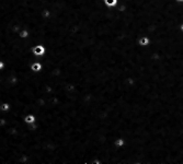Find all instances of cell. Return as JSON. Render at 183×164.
<instances>
[{"instance_id": "obj_11", "label": "cell", "mask_w": 183, "mask_h": 164, "mask_svg": "<svg viewBox=\"0 0 183 164\" xmlns=\"http://www.w3.org/2000/svg\"><path fill=\"white\" fill-rule=\"evenodd\" d=\"M175 2H178V3H183V0H175Z\"/></svg>"}, {"instance_id": "obj_2", "label": "cell", "mask_w": 183, "mask_h": 164, "mask_svg": "<svg viewBox=\"0 0 183 164\" xmlns=\"http://www.w3.org/2000/svg\"><path fill=\"white\" fill-rule=\"evenodd\" d=\"M150 43H151V39L148 35H142L137 39V44H138L140 47H148L150 45Z\"/></svg>"}, {"instance_id": "obj_5", "label": "cell", "mask_w": 183, "mask_h": 164, "mask_svg": "<svg viewBox=\"0 0 183 164\" xmlns=\"http://www.w3.org/2000/svg\"><path fill=\"white\" fill-rule=\"evenodd\" d=\"M113 145L116 149H121V148H123L124 145H126V140L124 139L123 137H118V138H115L114 141H113Z\"/></svg>"}, {"instance_id": "obj_3", "label": "cell", "mask_w": 183, "mask_h": 164, "mask_svg": "<svg viewBox=\"0 0 183 164\" xmlns=\"http://www.w3.org/2000/svg\"><path fill=\"white\" fill-rule=\"evenodd\" d=\"M36 115L33 114V113H29V114H26L24 116V118H23V120H24V123L26 124V125H31V124H34L36 123Z\"/></svg>"}, {"instance_id": "obj_9", "label": "cell", "mask_w": 183, "mask_h": 164, "mask_svg": "<svg viewBox=\"0 0 183 164\" xmlns=\"http://www.w3.org/2000/svg\"><path fill=\"white\" fill-rule=\"evenodd\" d=\"M5 68V61L2 59H0V71H2Z\"/></svg>"}, {"instance_id": "obj_12", "label": "cell", "mask_w": 183, "mask_h": 164, "mask_svg": "<svg viewBox=\"0 0 183 164\" xmlns=\"http://www.w3.org/2000/svg\"><path fill=\"white\" fill-rule=\"evenodd\" d=\"M0 81H1V78H0Z\"/></svg>"}, {"instance_id": "obj_4", "label": "cell", "mask_w": 183, "mask_h": 164, "mask_svg": "<svg viewBox=\"0 0 183 164\" xmlns=\"http://www.w3.org/2000/svg\"><path fill=\"white\" fill-rule=\"evenodd\" d=\"M31 70L33 71V72H41L42 70H43V63L42 61H40V60H36V61H34V63L31 65Z\"/></svg>"}, {"instance_id": "obj_1", "label": "cell", "mask_w": 183, "mask_h": 164, "mask_svg": "<svg viewBox=\"0 0 183 164\" xmlns=\"http://www.w3.org/2000/svg\"><path fill=\"white\" fill-rule=\"evenodd\" d=\"M32 53L37 57H44L46 54V47L43 44H36L32 47Z\"/></svg>"}, {"instance_id": "obj_10", "label": "cell", "mask_w": 183, "mask_h": 164, "mask_svg": "<svg viewBox=\"0 0 183 164\" xmlns=\"http://www.w3.org/2000/svg\"><path fill=\"white\" fill-rule=\"evenodd\" d=\"M179 30H180V31H181V32H182V33H183V22H182V23H181V24H180V25H179Z\"/></svg>"}, {"instance_id": "obj_7", "label": "cell", "mask_w": 183, "mask_h": 164, "mask_svg": "<svg viewBox=\"0 0 183 164\" xmlns=\"http://www.w3.org/2000/svg\"><path fill=\"white\" fill-rule=\"evenodd\" d=\"M29 36H30V31L27 30V29H22L19 32V37L21 39H26Z\"/></svg>"}, {"instance_id": "obj_6", "label": "cell", "mask_w": 183, "mask_h": 164, "mask_svg": "<svg viewBox=\"0 0 183 164\" xmlns=\"http://www.w3.org/2000/svg\"><path fill=\"white\" fill-rule=\"evenodd\" d=\"M11 109V104L9 102H1L0 103V111L3 113H8L10 112Z\"/></svg>"}, {"instance_id": "obj_8", "label": "cell", "mask_w": 183, "mask_h": 164, "mask_svg": "<svg viewBox=\"0 0 183 164\" xmlns=\"http://www.w3.org/2000/svg\"><path fill=\"white\" fill-rule=\"evenodd\" d=\"M103 3L107 8H113L115 5H118V0H103Z\"/></svg>"}]
</instances>
